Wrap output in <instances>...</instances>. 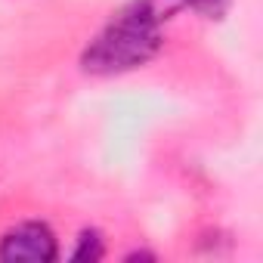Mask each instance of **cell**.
Wrapping results in <instances>:
<instances>
[{"mask_svg": "<svg viewBox=\"0 0 263 263\" xmlns=\"http://www.w3.org/2000/svg\"><path fill=\"white\" fill-rule=\"evenodd\" d=\"M183 10V0H134L84 50L87 74H124L146 65L161 47V25Z\"/></svg>", "mask_w": 263, "mask_h": 263, "instance_id": "6da1fadb", "label": "cell"}, {"mask_svg": "<svg viewBox=\"0 0 263 263\" xmlns=\"http://www.w3.org/2000/svg\"><path fill=\"white\" fill-rule=\"evenodd\" d=\"M59 257V241L53 229L41 220H25L16 223L13 229L0 238V260H34V263H50Z\"/></svg>", "mask_w": 263, "mask_h": 263, "instance_id": "7a4b0ae2", "label": "cell"}, {"mask_svg": "<svg viewBox=\"0 0 263 263\" xmlns=\"http://www.w3.org/2000/svg\"><path fill=\"white\" fill-rule=\"evenodd\" d=\"M105 254V245L96 232H84L78 238V248L71 251V260H99Z\"/></svg>", "mask_w": 263, "mask_h": 263, "instance_id": "3957f363", "label": "cell"}, {"mask_svg": "<svg viewBox=\"0 0 263 263\" xmlns=\"http://www.w3.org/2000/svg\"><path fill=\"white\" fill-rule=\"evenodd\" d=\"M183 7H192L195 13L214 19V16H220V13L229 7V0H183Z\"/></svg>", "mask_w": 263, "mask_h": 263, "instance_id": "277c9868", "label": "cell"}]
</instances>
